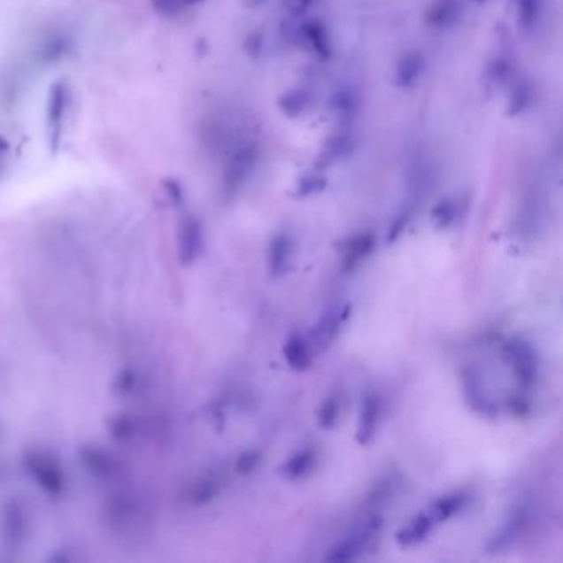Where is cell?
I'll return each mask as SVG.
<instances>
[{"label": "cell", "mask_w": 563, "mask_h": 563, "mask_svg": "<svg viewBox=\"0 0 563 563\" xmlns=\"http://www.w3.org/2000/svg\"><path fill=\"white\" fill-rule=\"evenodd\" d=\"M282 354L288 366L297 372L307 370L312 364V349L306 339L299 334H293L288 339V343H284Z\"/></svg>", "instance_id": "30bf717a"}, {"label": "cell", "mask_w": 563, "mask_h": 563, "mask_svg": "<svg viewBox=\"0 0 563 563\" xmlns=\"http://www.w3.org/2000/svg\"><path fill=\"white\" fill-rule=\"evenodd\" d=\"M463 390L467 405L482 417L494 418L497 415V404L494 402L482 375L474 367H466L461 372Z\"/></svg>", "instance_id": "3957f363"}, {"label": "cell", "mask_w": 563, "mask_h": 563, "mask_svg": "<svg viewBox=\"0 0 563 563\" xmlns=\"http://www.w3.org/2000/svg\"><path fill=\"white\" fill-rule=\"evenodd\" d=\"M259 461H261V453L258 450H246V451L238 456L235 469H236L238 474L246 476V474H250V473H253L257 469Z\"/></svg>", "instance_id": "2e32d148"}, {"label": "cell", "mask_w": 563, "mask_h": 563, "mask_svg": "<svg viewBox=\"0 0 563 563\" xmlns=\"http://www.w3.org/2000/svg\"><path fill=\"white\" fill-rule=\"evenodd\" d=\"M185 4H197V2H200V0H182Z\"/></svg>", "instance_id": "ffe728a7"}, {"label": "cell", "mask_w": 563, "mask_h": 563, "mask_svg": "<svg viewBox=\"0 0 563 563\" xmlns=\"http://www.w3.org/2000/svg\"><path fill=\"white\" fill-rule=\"evenodd\" d=\"M438 526L435 522V519L431 517L428 511L421 513V514L415 515L408 526L402 527L398 532H397V542L402 545V547H412V545H417L420 542L427 539L429 536V532L433 530V527Z\"/></svg>", "instance_id": "ba28073f"}, {"label": "cell", "mask_w": 563, "mask_h": 563, "mask_svg": "<svg viewBox=\"0 0 563 563\" xmlns=\"http://www.w3.org/2000/svg\"><path fill=\"white\" fill-rule=\"evenodd\" d=\"M504 357L514 370L522 389H530L539 375V355L524 339H509L504 343Z\"/></svg>", "instance_id": "6da1fadb"}, {"label": "cell", "mask_w": 563, "mask_h": 563, "mask_svg": "<svg viewBox=\"0 0 563 563\" xmlns=\"http://www.w3.org/2000/svg\"><path fill=\"white\" fill-rule=\"evenodd\" d=\"M202 248V230L196 220H189L184 225L182 233V258L185 261H192Z\"/></svg>", "instance_id": "5bb4252c"}, {"label": "cell", "mask_w": 563, "mask_h": 563, "mask_svg": "<svg viewBox=\"0 0 563 563\" xmlns=\"http://www.w3.org/2000/svg\"><path fill=\"white\" fill-rule=\"evenodd\" d=\"M2 149H7V143L0 137V150H2Z\"/></svg>", "instance_id": "d6986e66"}, {"label": "cell", "mask_w": 563, "mask_h": 563, "mask_svg": "<svg viewBox=\"0 0 563 563\" xmlns=\"http://www.w3.org/2000/svg\"><path fill=\"white\" fill-rule=\"evenodd\" d=\"M337 417H339V402L334 397H329L322 402L320 408H319V427L322 429L334 428L337 423Z\"/></svg>", "instance_id": "9a60e30c"}, {"label": "cell", "mask_w": 563, "mask_h": 563, "mask_svg": "<svg viewBox=\"0 0 563 563\" xmlns=\"http://www.w3.org/2000/svg\"><path fill=\"white\" fill-rule=\"evenodd\" d=\"M375 248V236L370 233H364L352 238L343 251V270L352 271L355 266L364 261Z\"/></svg>", "instance_id": "7c38bea8"}, {"label": "cell", "mask_w": 563, "mask_h": 563, "mask_svg": "<svg viewBox=\"0 0 563 563\" xmlns=\"http://www.w3.org/2000/svg\"><path fill=\"white\" fill-rule=\"evenodd\" d=\"M293 257V243L288 235H278L273 238L268 248V271L271 276H282L288 270Z\"/></svg>", "instance_id": "9c48e42d"}, {"label": "cell", "mask_w": 563, "mask_h": 563, "mask_svg": "<svg viewBox=\"0 0 563 563\" xmlns=\"http://www.w3.org/2000/svg\"><path fill=\"white\" fill-rule=\"evenodd\" d=\"M316 461H318V451L314 448H303L288 459L282 471L289 479L306 478L307 474H311V471L314 469Z\"/></svg>", "instance_id": "4fadbf2b"}, {"label": "cell", "mask_w": 563, "mask_h": 563, "mask_svg": "<svg viewBox=\"0 0 563 563\" xmlns=\"http://www.w3.org/2000/svg\"><path fill=\"white\" fill-rule=\"evenodd\" d=\"M68 106V88L65 81H55L49 93V110H47V131H49L50 150L55 154L62 143L63 124Z\"/></svg>", "instance_id": "277c9868"}, {"label": "cell", "mask_w": 563, "mask_h": 563, "mask_svg": "<svg viewBox=\"0 0 563 563\" xmlns=\"http://www.w3.org/2000/svg\"><path fill=\"white\" fill-rule=\"evenodd\" d=\"M433 217H435V221L438 223V227H441V228L448 227L450 223H453L454 217H456V209L450 202H443L433 212Z\"/></svg>", "instance_id": "e0dca14e"}, {"label": "cell", "mask_w": 563, "mask_h": 563, "mask_svg": "<svg viewBox=\"0 0 563 563\" xmlns=\"http://www.w3.org/2000/svg\"><path fill=\"white\" fill-rule=\"evenodd\" d=\"M382 527L379 517H374L367 521L362 527H359L354 534L347 536L345 539L339 540L331 551L326 553V560L331 562H351L362 557L367 549H370L372 542L377 537Z\"/></svg>", "instance_id": "7a4b0ae2"}, {"label": "cell", "mask_w": 563, "mask_h": 563, "mask_svg": "<svg viewBox=\"0 0 563 563\" xmlns=\"http://www.w3.org/2000/svg\"><path fill=\"white\" fill-rule=\"evenodd\" d=\"M349 311L351 307L345 306L343 309L331 311L319 319L316 328L311 332V343H309L311 349H316V351L328 349L335 341L337 334L343 328V320L349 316Z\"/></svg>", "instance_id": "5b68a950"}, {"label": "cell", "mask_w": 563, "mask_h": 563, "mask_svg": "<svg viewBox=\"0 0 563 563\" xmlns=\"http://www.w3.org/2000/svg\"><path fill=\"white\" fill-rule=\"evenodd\" d=\"M181 2L182 0H152V5H154V9L158 11V13L172 17V15L179 12Z\"/></svg>", "instance_id": "ac0fdd59"}, {"label": "cell", "mask_w": 563, "mask_h": 563, "mask_svg": "<svg viewBox=\"0 0 563 563\" xmlns=\"http://www.w3.org/2000/svg\"><path fill=\"white\" fill-rule=\"evenodd\" d=\"M528 526V511L524 507L514 511L511 519L502 526L496 537H492L490 542V549L492 551H504L513 547L517 540L522 537L526 527Z\"/></svg>", "instance_id": "52a82bcc"}, {"label": "cell", "mask_w": 563, "mask_h": 563, "mask_svg": "<svg viewBox=\"0 0 563 563\" xmlns=\"http://www.w3.org/2000/svg\"><path fill=\"white\" fill-rule=\"evenodd\" d=\"M466 501H467V494L465 490H456V492L446 494V496L433 502L429 505L428 513L435 519L436 524H441V522H446L453 515L458 514L465 507Z\"/></svg>", "instance_id": "8fae6325"}, {"label": "cell", "mask_w": 563, "mask_h": 563, "mask_svg": "<svg viewBox=\"0 0 563 563\" xmlns=\"http://www.w3.org/2000/svg\"><path fill=\"white\" fill-rule=\"evenodd\" d=\"M382 415V402L375 393H367L360 405L359 427H357V441L360 444H368L374 440L377 425Z\"/></svg>", "instance_id": "8992f818"}]
</instances>
